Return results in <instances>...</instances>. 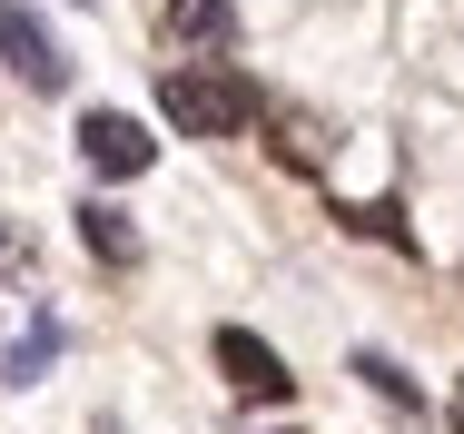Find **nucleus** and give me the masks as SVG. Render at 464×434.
<instances>
[{
    "mask_svg": "<svg viewBox=\"0 0 464 434\" xmlns=\"http://www.w3.org/2000/svg\"><path fill=\"white\" fill-rule=\"evenodd\" d=\"M159 109H169L179 139H237L257 119V80L227 70V60H198V70H169L159 80Z\"/></svg>",
    "mask_w": 464,
    "mask_h": 434,
    "instance_id": "1",
    "label": "nucleus"
},
{
    "mask_svg": "<svg viewBox=\"0 0 464 434\" xmlns=\"http://www.w3.org/2000/svg\"><path fill=\"white\" fill-rule=\"evenodd\" d=\"M80 237H90L99 266H129V257H139V227H129V207H109V198H90V207H80Z\"/></svg>",
    "mask_w": 464,
    "mask_h": 434,
    "instance_id": "6",
    "label": "nucleus"
},
{
    "mask_svg": "<svg viewBox=\"0 0 464 434\" xmlns=\"http://www.w3.org/2000/svg\"><path fill=\"white\" fill-rule=\"evenodd\" d=\"M159 30H169L179 50H227V40H237V10H227V0H169Z\"/></svg>",
    "mask_w": 464,
    "mask_h": 434,
    "instance_id": "5",
    "label": "nucleus"
},
{
    "mask_svg": "<svg viewBox=\"0 0 464 434\" xmlns=\"http://www.w3.org/2000/svg\"><path fill=\"white\" fill-rule=\"evenodd\" d=\"M356 375H366L375 395H385V405H395V415H405V425H415V415H425V405H415V385H405V365H395V355H356Z\"/></svg>",
    "mask_w": 464,
    "mask_h": 434,
    "instance_id": "8",
    "label": "nucleus"
},
{
    "mask_svg": "<svg viewBox=\"0 0 464 434\" xmlns=\"http://www.w3.org/2000/svg\"><path fill=\"white\" fill-rule=\"evenodd\" d=\"M218 375H227L237 405H286V395H296L286 355L267 346V336H247V326H218Z\"/></svg>",
    "mask_w": 464,
    "mask_h": 434,
    "instance_id": "2",
    "label": "nucleus"
},
{
    "mask_svg": "<svg viewBox=\"0 0 464 434\" xmlns=\"http://www.w3.org/2000/svg\"><path fill=\"white\" fill-rule=\"evenodd\" d=\"M0 60H10L30 89H70L60 40H50V30H40V10H20V0H0Z\"/></svg>",
    "mask_w": 464,
    "mask_h": 434,
    "instance_id": "3",
    "label": "nucleus"
},
{
    "mask_svg": "<svg viewBox=\"0 0 464 434\" xmlns=\"http://www.w3.org/2000/svg\"><path fill=\"white\" fill-rule=\"evenodd\" d=\"M10 257H20V237H10V227H0V266H10Z\"/></svg>",
    "mask_w": 464,
    "mask_h": 434,
    "instance_id": "9",
    "label": "nucleus"
},
{
    "mask_svg": "<svg viewBox=\"0 0 464 434\" xmlns=\"http://www.w3.org/2000/svg\"><path fill=\"white\" fill-rule=\"evenodd\" d=\"M455 434H464V395H455Z\"/></svg>",
    "mask_w": 464,
    "mask_h": 434,
    "instance_id": "10",
    "label": "nucleus"
},
{
    "mask_svg": "<svg viewBox=\"0 0 464 434\" xmlns=\"http://www.w3.org/2000/svg\"><path fill=\"white\" fill-rule=\"evenodd\" d=\"M346 227H356V237H385V247H405V257H415V227H405V207H395V198H366V207H346Z\"/></svg>",
    "mask_w": 464,
    "mask_h": 434,
    "instance_id": "7",
    "label": "nucleus"
},
{
    "mask_svg": "<svg viewBox=\"0 0 464 434\" xmlns=\"http://www.w3.org/2000/svg\"><path fill=\"white\" fill-rule=\"evenodd\" d=\"M149 149H159V139H149L129 109H90V119H80V159H90L99 178H139V169H149Z\"/></svg>",
    "mask_w": 464,
    "mask_h": 434,
    "instance_id": "4",
    "label": "nucleus"
}]
</instances>
